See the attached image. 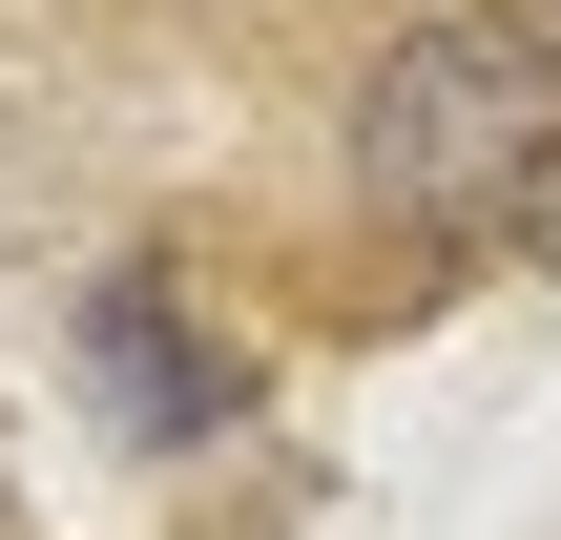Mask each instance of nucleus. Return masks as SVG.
Masks as SVG:
<instances>
[{
  "mask_svg": "<svg viewBox=\"0 0 561 540\" xmlns=\"http://www.w3.org/2000/svg\"><path fill=\"white\" fill-rule=\"evenodd\" d=\"M83 375L125 395V437H229V375L167 333V271H104L83 291Z\"/></svg>",
  "mask_w": 561,
  "mask_h": 540,
  "instance_id": "f03ea898",
  "label": "nucleus"
},
{
  "mask_svg": "<svg viewBox=\"0 0 561 540\" xmlns=\"http://www.w3.org/2000/svg\"><path fill=\"white\" fill-rule=\"evenodd\" d=\"M375 208L396 229H500L520 187L561 166V42L541 21H416L375 62Z\"/></svg>",
  "mask_w": 561,
  "mask_h": 540,
  "instance_id": "f257e3e1",
  "label": "nucleus"
}]
</instances>
